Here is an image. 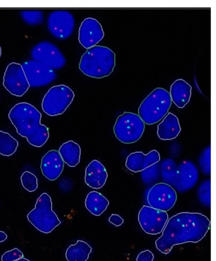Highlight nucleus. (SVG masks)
<instances>
[{"mask_svg": "<svg viewBox=\"0 0 216 261\" xmlns=\"http://www.w3.org/2000/svg\"><path fill=\"white\" fill-rule=\"evenodd\" d=\"M64 168V163L58 151H49L41 159V172L49 181L58 179L63 172Z\"/></svg>", "mask_w": 216, "mask_h": 261, "instance_id": "nucleus-16", "label": "nucleus"}, {"mask_svg": "<svg viewBox=\"0 0 216 261\" xmlns=\"http://www.w3.org/2000/svg\"><path fill=\"white\" fill-rule=\"evenodd\" d=\"M31 57L33 61L40 62L53 70L62 69L67 62L59 47L48 41L36 44L31 50Z\"/></svg>", "mask_w": 216, "mask_h": 261, "instance_id": "nucleus-8", "label": "nucleus"}, {"mask_svg": "<svg viewBox=\"0 0 216 261\" xmlns=\"http://www.w3.org/2000/svg\"><path fill=\"white\" fill-rule=\"evenodd\" d=\"M141 173L142 181L145 184L150 185L157 182L160 176L159 164H155Z\"/></svg>", "mask_w": 216, "mask_h": 261, "instance_id": "nucleus-28", "label": "nucleus"}, {"mask_svg": "<svg viewBox=\"0 0 216 261\" xmlns=\"http://www.w3.org/2000/svg\"><path fill=\"white\" fill-rule=\"evenodd\" d=\"M109 221L117 227L120 226L124 223V219L121 216L116 215V214H113L109 218Z\"/></svg>", "mask_w": 216, "mask_h": 261, "instance_id": "nucleus-33", "label": "nucleus"}, {"mask_svg": "<svg viewBox=\"0 0 216 261\" xmlns=\"http://www.w3.org/2000/svg\"><path fill=\"white\" fill-rule=\"evenodd\" d=\"M199 170L191 161H184L179 164L175 185L173 189L180 193L189 191L199 181Z\"/></svg>", "mask_w": 216, "mask_h": 261, "instance_id": "nucleus-15", "label": "nucleus"}, {"mask_svg": "<svg viewBox=\"0 0 216 261\" xmlns=\"http://www.w3.org/2000/svg\"><path fill=\"white\" fill-rule=\"evenodd\" d=\"M192 87L185 81L177 80L170 88L171 100L179 109H183L191 100Z\"/></svg>", "mask_w": 216, "mask_h": 261, "instance_id": "nucleus-19", "label": "nucleus"}, {"mask_svg": "<svg viewBox=\"0 0 216 261\" xmlns=\"http://www.w3.org/2000/svg\"><path fill=\"white\" fill-rule=\"evenodd\" d=\"M171 104L168 91L162 88H156L140 104L139 116L145 124H155L165 118Z\"/></svg>", "mask_w": 216, "mask_h": 261, "instance_id": "nucleus-4", "label": "nucleus"}, {"mask_svg": "<svg viewBox=\"0 0 216 261\" xmlns=\"http://www.w3.org/2000/svg\"><path fill=\"white\" fill-rule=\"evenodd\" d=\"M210 147L205 148L202 151L199 159V165L200 170L202 173L206 175V176H210L211 173V165H210Z\"/></svg>", "mask_w": 216, "mask_h": 261, "instance_id": "nucleus-30", "label": "nucleus"}, {"mask_svg": "<svg viewBox=\"0 0 216 261\" xmlns=\"http://www.w3.org/2000/svg\"><path fill=\"white\" fill-rule=\"evenodd\" d=\"M107 177V171L100 161H93L86 168L85 181L92 189H101L106 184Z\"/></svg>", "mask_w": 216, "mask_h": 261, "instance_id": "nucleus-18", "label": "nucleus"}, {"mask_svg": "<svg viewBox=\"0 0 216 261\" xmlns=\"http://www.w3.org/2000/svg\"><path fill=\"white\" fill-rule=\"evenodd\" d=\"M169 219L168 213L144 205L140 210L139 221L146 233L155 236L162 233Z\"/></svg>", "mask_w": 216, "mask_h": 261, "instance_id": "nucleus-13", "label": "nucleus"}, {"mask_svg": "<svg viewBox=\"0 0 216 261\" xmlns=\"http://www.w3.org/2000/svg\"><path fill=\"white\" fill-rule=\"evenodd\" d=\"M28 221L38 230L45 234L51 233L61 224L58 216L52 210L50 196L43 193L36 201L35 208L27 216Z\"/></svg>", "mask_w": 216, "mask_h": 261, "instance_id": "nucleus-5", "label": "nucleus"}, {"mask_svg": "<svg viewBox=\"0 0 216 261\" xmlns=\"http://www.w3.org/2000/svg\"><path fill=\"white\" fill-rule=\"evenodd\" d=\"M92 252V248L88 243L77 240L76 244L70 245L66 252L68 261H87Z\"/></svg>", "mask_w": 216, "mask_h": 261, "instance_id": "nucleus-23", "label": "nucleus"}, {"mask_svg": "<svg viewBox=\"0 0 216 261\" xmlns=\"http://www.w3.org/2000/svg\"><path fill=\"white\" fill-rule=\"evenodd\" d=\"M75 27L74 15L67 10H54L48 15L49 32L60 40H66L72 35Z\"/></svg>", "mask_w": 216, "mask_h": 261, "instance_id": "nucleus-11", "label": "nucleus"}, {"mask_svg": "<svg viewBox=\"0 0 216 261\" xmlns=\"http://www.w3.org/2000/svg\"><path fill=\"white\" fill-rule=\"evenodd\" d=\"M24 257V254L19 249H15L4 253L2 256V261H16Z\"/></svg>", "mask_w": 216, "mask_h": 261, "instance_id": "nucleus-31", "label": "nucleus"}, {"mask_svg": "<svg viewBox=\"0 0 216 261\" xmlns=\"http://www.w3.org/2000/svg\"><path fill=\"white\" fill-rule=\"evenodd\" d=\"M145 124L139 115L124 112L116 120L114 133L118 140L124 144L136 143L144 135Z\"/></svg>", "mask_w": 216, "mask_h": 261, "instance_id": "nucleus-6", "label": "nucleus"}, {"mask_svg": "<svg viewBox=\"0 0 216 261\" xmlns=\"http://www.w3.org/2000/svg\"><path fill=\"white\" fill-rule=\"evenodd\" d=\"M103 37L102 26L97 20L88 17L83 20L80 25L78 40L85 48L89 49L96 46Z\"/></svg>", "mask_w": 216, "mask_h": 261, "instance_id": "nucleus-14", "label": "nucleus"}, {"mask_svg": "<svg viewBox=\"0 0 216 261\" xmlns=\"http://www.w3.org/2000/svg\"><path fill=\"white\" fill-rule=\"evenodd\" d=\"M74 97V91L67 86H55L49 89L44 96L41 107L48 116H60L71 106Z\"/></svg>", "mask_w": 216, "mask_h": 261, "instance_id": "nucleus-7", "label": "nucleus"}, {"mask_svg": "<svg viewBox=\"0 0 216 261\" xmlns=\"http://www.w3.org/2000/svg\"><path fill=\"white\" fill-rule=\"evenodd\" d=\"M210 221L201 213H181L168 219L162 236L155 242L158 251L168 254L174 245L201 241L206 236Z\"/></svg>", "mask_w": 216, "mask_h": 261, "instance_id": "nucleus-1", "label": "nucleus"}, {"mask_svg": "<svg viewBox=\"0 0 216 261\" xmlns=\"http://www.w3.org/2000/svg\"><path fill=\"white\" fill-rule=\"evenodd\" d=\"M109 201L100 193L93 191L88 194L85 200V207L91 214L100 216L109 207Z\"/></svg>", "mask_w": 216, "mask_h": 261, "instance_id": "nucleus-22", "label": "nucleus"}, {"mask_svg": "<svg viewBox=\"0 0 216 261\" xmlns=\"http://www.w3.org/2000/svg\"><path fill=\"white\" fill-rule=\"evenodd\" d=\"M181 130L178 117L173 114L169 113L158 125L157 135L160 140H172L178 137Z\"/></svg>", "mask_w": 216, "mask_h": 261, "instance_id": "nucleus-20", "label": "nucleus"}, {"mask_svg": "<svg viewBox=\"0 0 216 261\" xmlns=\"http://www.w3.org/2000/svg\"><path fill=\"white\" fill-rule=\"evenodd\" d=\"M9 119L18 134L25 138L30 145L40 148L49 137L47 127L41 123V112L30 103L16 104L9 112Z\"/></svg>", "mask_w": 216, "mask_h": 261, "instance_id": "nucleus-2", "label": "nucleus"}, {"mask_svg": "<svg viewBox=\"0 0 216 261\" xmlns=\"http://www.w3.org/2000/svg\"><path fill=\"white\" fill-rule=\"evenodd\" d=\"M210 190H211V182H210V179L203 181L198 189V197H199L200 202L203 205L209 208L211 205Z\"/></svg>", "mask_w": 216, "mask_h": 261, "instance_id": "nucleus-26", "label": "nucleus"}, {"mask_svg": "<svg viewBox=\"0 0 216 261\" xmlns=\"http://www.w3.org/2000/svg\"><path fill=\"white\" fill-rule=\"evenodd\" d=\"M3 85L11 95L21 97L30 88L21 64L12 62L5 70Z\"/></svg>", "mask_w": 216, "mask_h": 261, "instance_id": "nucleus-10", "label": "nucleus"}, {"mask_svg": "<svg viewBox=\"0 0 216 261\" xmlns=\"http://www.w3.org/2000/svg\"><path fill=\"white\" fill-rule=\"evenodd\" d=\"M160 154L158 151L153 150L145 155L142 152L129 154L126 161V166L130 171L140 173L149 167L159 163Z\"/></svg>", "mask_w": 216, "mask_h": 261, "instance_id": "nucleus-17", "label": "nucleus"}, {"mask_svg": "<svg viewBox=\"0 0 216 261\" xmlns=\"http://www.w3.org/2000/svg\"><path fill=\"white\" fill-rule=\"evenodd\" d=\"M22 66L30 87H45L50 84L57 77L53 69L33 60L24 62Z\"/></svg>", "mask_w": 216, "mask_h": 261, "instance_id": "nucleus-12", "label": "nucleus"}, {"mask_svg": "<svg viewBox=\"0 0 216 261\" xmlns=\"http://www.w3.org/2000/svg\"><path fill=\"white\" fill-rule=\"evenodd\" d=\"M2 56V48L1 46H0V57Z\"/></svg>", "mask_w": 216, "mask_h": 261, "instance_id": "nucleus-36", "label": "nucleus"}, {"mask_svg": "<svg viewBox=\"0 0 216 261\" xmlns=\"http://www.w3.org/2000/svg\"><path fill=\"white\" fill-rule=\"evenodd\" d=\"M21 184L24 189L29 192H35L38 188V180L37 177L30 171H25L22 173L21 177Z\"/></svg>", "mask_w": 216, "mask_h": 261, "instance_id": "nucleus-29", "label": "nucleus"}, {"mask_svg": "<svg viewBox=\"0 0 216 261\" xmlns=\"http://www.w3.org/2000/svg\"><path fill=\"white\" fill-rule=\"evenodd\" d=\"M59 153L64 163L71 168H75L80 163L82 149L79 145L74 141L63 143L59 148Z\"/></svg>", "mask_w": 216, "mask_h": 261, "instance_id": "nucleus-21", "label": "nucleus"}, {"mask_svg": "<svg viewBox=\"0 0 216 261\" xmlns=\"http://www.w3.org/2000/svg\"><path fill=\"white\" fill-rule=\"evenodd\" d=\"M7 239V234L4 231H0V242H4Z\"/></svg>", "mask_w": 216, "mask_h": 261, "instance_id": "nucleus-34", "label": "nucleus"}, {"mask_svg": "<svg viewBox=\"0 0 216 261\" xmlns=\"http://www.w3.org/2000/svg\"><path fill=\"white\" fill-rule=\"evenodd\" d=\"M19 142L9 133L0 130V154L10 156L16 152Z\"/></svg>", "mask_w": 216, "mask_h": 261, "instance_id": "nucleus-25", "label": "nucleus"}, {"mask_svg": "<svg viewBox=\"0 0 216 261\" xmlns=\"http://www.w3.org/2000/svg\"><path fill=\"white\" fill-rule=\"evenodd\" d=\"M154 255L149 250L140 252L137 258V261H153Z\"/></svg>", "mask_w": 216, "mask_h": 261, "instance_id": "nucleus-32", "label": "nucleus"}, {"mask_svg": "<svg viewBox=\"0 0 216 261\" xmlns=\"http://www.w3.org/2000/svg\"><path fill=\"white\" fill-rule=\"evenodd\" d=\"M16 261H31L30 260H28L27 259H25V258L23 257L22 259H20L19 260H17Z\"/></svg>", "mask_w": 216, "mask_h": 261, "instance_id": "nucleus-35", "label": "nucleus"}, {"mask_svg": "<svg viewBox=\"0 0 216 261\" xmlns=\"http://www.w3.org/2000/svg\"><path fill=\"white\" fill-rule=\"evenodd\" d=\"M116 67V54L106 46H95L87 49L80 59L79 68L83 74L95 79L110 75Z\"/></svg>", "mask_w": 216, "mask_h": 261, "instance_id": "nucleus-3", "label": "nucleus"}, {"mask_svg": "<svg viewBox=\"0 0 216 261\" xmlns=\"http://www.w3.org/2000/svg\"><path fill=\"white\" fill-rule=\"evenodd\" d=\"M20 15L24 22L30 25L42 24L44 21L43 12L41 10H22Z\"/></svg>", "mask_w": 216, "mask_h": 261, "instance_id": "nucleus-27", "label": "nucleus"}, {"mask_svg": "<svg viewBox=\"0 0 216 261\" xmlns=\"http://www.w3.org/2000/svg\"><path fill=\"white\" fill-rule=\"evenodd\" d=\"M176 190L170 185L160 182L151 188L147 194V202L150 207L167 212L176 204Z\"/></svg>", "mask_w": 216, "mask_h": 261, "instance_id": "nucleus-9", "label": "nucleus"}, {"mask_svg": "<svg viewBox=\"0 0 216 261\" xmlns=\"http://www.w3.org/2000/svg\"><path fill=\"white\" fill-rule=\"evenodd\" d=\"M160 176L164 184L174 187L175 185L178 166L172 159H166L160 165Z\"/></svg>", "mask_w": 216, "mask_h": 261, "instance_id": "nucleus-24", "label": "nucleus"}]
</instances>
